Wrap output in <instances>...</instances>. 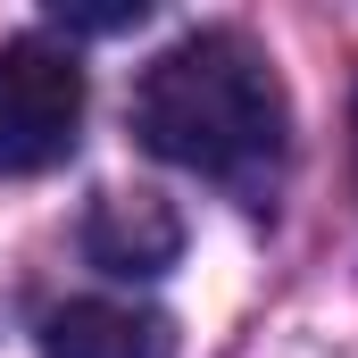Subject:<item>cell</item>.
Here are the masks:
<instances>
[{"label": "cell", "instance_id": "6da1fadb", "mask_svg": "<svg viewBox=\"0 0 358 358\" xmlns=\"http://www.w3.org/2000/svg\"><path fill=\"white\" fill-rule=\"evenodd\" d=\"M134 134L183 176L234 192L242 208H267L292 159V100L267 50L234 25H200L176 50H159L134 84Z\"/></svg>", "mask_w": 358, "mask_h": 358}, {"label": "cell", "instance_id": "7a4b0ae2", "mask_svg": "<svg viewBox=\"0 0 358 358\" xmlns=\"http://www.w3.org/2000/svg\"><path fill=\"white\" fill-rule=\"evenodd\" d=\"M84 134V67L50 34L0 42V176H50Z\"/></svg>", "mask_w": 358, "mask_h": 358}, {"label": "cell", "instance_id": "3957f363", "mask_svg": "<svg viewBox=\"0 0 358 358\" xmlns=\"http://www.w3.org/2000/svg\"><path fill=\"white\" fill-rule=\"evenodd\" d=\"M42 358H176V325L134 300H67L42 317Z\"/></svg>", "mask_w": 358, "mask_h": 358}, {"label": "cell", "instance_id": "277c9868", "mask_svg": "<svg viewBox=\"0 0 358 358\" xmlns=\"http://www.w3.org/2000/svg\"><path fill=\"white\" fill-rule=\"evenodd\" d=\"M84 250H92V267H108V275H159V267H176V250H183V217L159 192H108L84 225Z\"/></svg>", "mask_w": 358, "mask_h": 358}]
</instances>
